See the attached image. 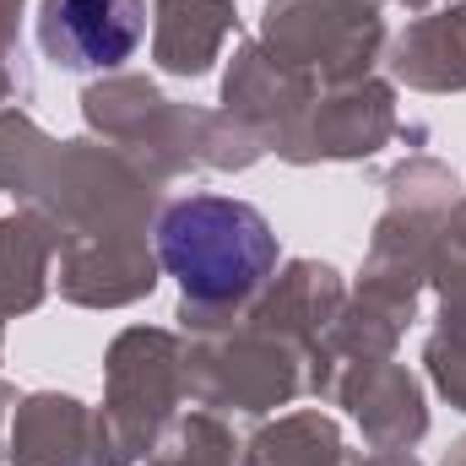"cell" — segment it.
<instances>
[{"mask_svg": "<svg viewBox=\"0 0 466 466\" xmlns=\"http://www.w3.org/2000/svg\"><path fill=\"white\" fill-rule=\"evenodd\" d=\"M157 260L196 304H238L277 266L271 223L233 196H179L157 218Z\"/></svg>", "mask_w": 466, "mask_h": 466, "instance_id": "1", "label": "cell"}, {"mask_svg": "<svg viewBox=\"0 0 466 466\" xmlns=\"http://www.w3.org/2000/svg\"><path fill=\"white\" fill-rule=\"evenodd\" d=\"M141 0H44L38 44L66 71H115L141 49Z\"/></svg>", "mask_w": 466, "mask_h": 466, "instance_id": "2", "label": "cell"}]
</instances>
